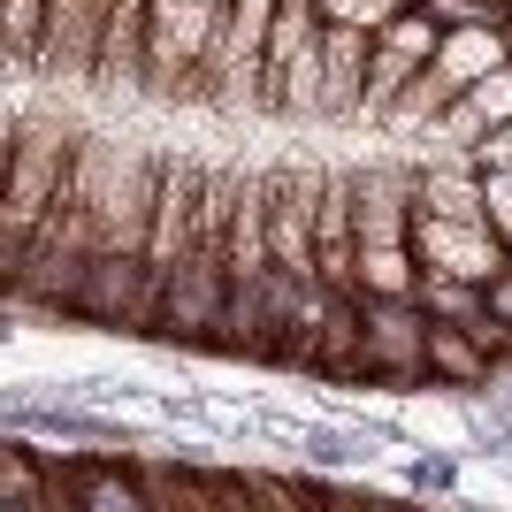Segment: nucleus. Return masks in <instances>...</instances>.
<instances>
[{"label":"nucleus","instance_id":"obj_2","mask_svg":"<svg viewBox=\"0 0 512 512\" xmlns=\"http://www.w3.org/2000/svg\"><path fill=\"white\" fill-rule=\"evenodd\" d=\"M321 490V482H291V474H207V467H115V474H54V482H23L8 505H46V497H85V505H115V497H130V505H161V497H306Z\"/></svg>","mask_w":512,"mask_h":512},{"label":"nucleus","instance_id":"obj_1","mask_svg":"<svg viewBox=\"0 0 512 512\" xmlns=\"http://www.w3.org/2000/svg\"><path fill=\"white\" fill-rule=\"evenodd\" d=\"M8 306L329 390L512 375V0H8Z\"/></svg>","mask_w":512,"mask_h":512}]
</instances>
